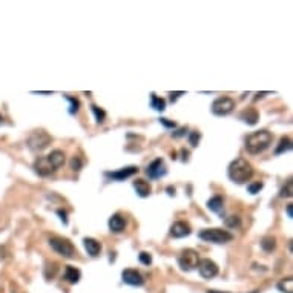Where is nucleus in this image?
Here are the masks:
<instances>
[{"mask_svg":"<svg viewBox=\"0 0 293 293\" xmlns=\"http://www.w3.org/2000/svg\"><path fill=\"white\" fill-rule=\"evenodd\" d=\"M227 175L233 183L244 184L253 177V166L246 158H237L229 164Z\"/></svg>","mask_w":293,"mask_h":293,"instance_id":"nucleus-1","label":"nucleus"},{"mask_svg":"<svg viewBox=\"0 0 293 293\" xmlns=\"http://www.w3.org/2000/svg\"><path fill=\"white\" fill-rule=\"evenodd\" d=\"M273 140V135L262 129V131H257V132H252L250 135H247L246 141H244V146H246V151L252 155H257L264 152L269 146L272 144Z\"/></svg>","mask_w":293,"mask_h":293,"instance_id":"nucleus-2","label":"nucleus"},{"mask_svg":"<svg viewBox=\"0 0 293 293\" xmlns=\"http://www.w3.org/2000/svg\"><path fill=\"white\" fill-rule=\"evenodd\" d=\"M51 141H52L51 135L46 131L35 129L29 134V137L26 138V146L29 148V151H33V152H42L43 149H46L48 146L51 144Z\"/></svg>","mask_w":293,"mask_h":293,"instance_id":"nucleus-3","label":"nucleus"},{"mask_svg":"<svg viewBox=\"0 0 293 293\" xmlns=\"http://www.w3.org/2000/svg\"><path fill=\"white\" fill-rule=\"evenodd\" d=\"M200 240L206 242H213V244H226L233 240V235L229 230L223 229H203L198 233Z\"/></svg>","mask_w":293,"mask_h":293,"instance_id":"nucleus-4","label":"nucleus"},{"mask_svg":"<svg viewBox=\"0 0 293 293\" xmlns=\"http://www.w3.org/2000/svg\"><path fill=\"white\" fill-rule=\"evenodd\" d=\"M50 246L63 258H74L77 255V250L74 247V244L62 237H51L50 238Z\"/></svg>","mask_w":293,"mask_h":293,"instance_id":"nucleus-5","label":"nucleus"},{"mask_svg":"<svg viewBox=\"0 0 293 293\" xmlns=\"http://www.w3.org/2000/svg\"><path fill=\"white\" fill-rule=\"evenodd\" d=\"M198 262H200V255H198V252L193 249L183 250L178 257V266L184 272H190L193 269H197Z\"/></svg>","mask_w":293,"mask_h":293,"instance_id":"nucleus-6","label":"nucleus"},{"mask_svg":"<svg viewBox=\"0 0 293 293\" xmlns=\"http://www.w3.org/2000/svg\"><path fill=\"white\" fill-rule=\"evenodd\" d=\"M233 109H235V100L230 97H220L212 103V114L218 117L229 115Z\"/></svg>","mask_w":293,"mask_h":293,"instance_id":"nucleus-7","label":"nucleus"},{"mask_svg":"<svg viewBox=\"0 0 293 293\" xmlns=\"http://www.w3.org/2000/svg\"><path fill=\"white\" fill-rule=\"evenodd\" d=\"M197 269H198L200 275H201L204 279H212V278L217 276V275H218V272H220L217 262L212 261V259H209V258L200 259L198 267H197Z\"/></svg>","mask_w":293,"mask_h":293,"instance_id":"nucleus-8","label":"nucleus"},{"mask_svg":"<svg viewBox=\"0 0 293 293\" xmlns=\"http://www.w3.org/2000/svg\"><path fill=\"white\" fill-rule=\"evenodd\" d=\"M166 173H168V166H166L163 158H155L148 166V169H146V175H148L151 180H160Z\"/></svg>","mask_w":293,"mask_h":293,"instance_id":"nucleus-9","label":"nucleus"},{"mask_svg":"<svg viewBox=\"0 0 293 293\" xmlns=\"http://www.w3.org/2000/svg\"><path fill=\"white\" fill-rule=\"evenodd\" d=\"M33 169L35 171L37 175H40V177H50V175L57 172V169L52 166V163L48 160V157L35 158V161L33 164Z\"/></svg>","mask_w":293,"mask_h":293,"instance_id":"nucleus-10","label":"nucleus"},{"mask_svg":"<svg viewBox=\"0 0 293 293\" xmlns=\"http://www.w3.org/2000/svg\"><path fill=\"white\" fill-rule=\"evenodd\" d=\"M138 172V168L137 166H128V168H123L120 171H114V172H104V177L109 178V180H114V181H123L126 178L132 177Z\"/></svg>","mask_w":293,"mask_h":293,"instance_id":"nucleus-11","label":"nucleus"},{"mask_svg":"<svg viewBox=\"0 0 293 293\" xmlns=\"http://www.w3.org/2000/svg\"><path fill=\"white\" fill-rule=\"evenodd\" d=\"M121 278H123V282H126V284H129V286L140 287V286L144 284L143 275H141L138 270H135V269H126V270H123Z\"/></svg>","mask_w":293,"mask_h":293,"instance_id":"nucleus-12","label":"nucleus"},{"mask_svg":"<svg viewBox=\"0 0 293 293\" xmlns=\"http://www.w3.org/2000/svg\"><path fill=\"white\" fill-rule=\"evenodd\" d=\"M190 232H192V229L189 226V223H186V221H175L172 226H171V229H169V233H171L172 238L189 237Z\"/></svg>","mask_w":293,"mask_h":293,"instance_id":"nucleus-13","label":"nucleus"},{"mask_svg":"<svg viewBox=\"0 0 293 293\" xmlns=\"http://www.w3.org/2000/svg\"><path fill=\"white\" fill-rule=\"evenodd\" d=\"M107 226H109V230L114 233H121L126 229V218L121 213H114L112 217L107 221Z\"/></svg>","mask_w":293,"mask_h":293,"instance_id":"nucleus-14","label":"nucleus"},{"mask_svg":"<svg viewBox=\"0 0 293 293\" xmlns=\"http://www.w3.org/2000/svg\"><path fill=\"white\" fill-rule=\"evenodd\" d=\"M207 209L215 212L217 215H220L221 218H224V198L217 195V197H212L207 201Z\"/></svg>","mask_w":293,"mask_h":293,"instance_id":"nucleus-15","label":"nucleus"},{"mask_svg":"<svg viewBox=\"0 0 293 293\" xmlns=\"http://www.w3.org/2000/svg\"><path fill=\"white\" fill-rule=\"evenodd\" d=\"M240 119H241L244 123H247V124L253 126V124H257V121L259 120V114H258V111L255 109V107H247L246 111H242V112L240 114Z\"/></svg>","mask_w":293,"mask_h":293,"instance_id":"nucleus-16","label":"nucleus"},{"mask_svg":"<svg viewBox=\"0 0 293 293\" xmlns=\"http://www.w3.org/2000/svg\"><path fill=\"white\" fill-rule=\"evenodd\" d=\"M83 246H85V250L87 252V255L91 257H97L102 250V244L94 238H85Z\"/></svg>","mask_w":293,"mask_h":293,"instance_id":"nucleus-17","label":"nucleus"},{"mask_svg":"<svg viewBox=\"0 0 293 293\" xmlns=\"http://www.w3.org/2000/svg\"><path fill=\"white\" fill-rule=\"evenodd\" d=\"M48 157V160H50L51 163H52V166L54 168L58 171L62 168V166L65 164V161H66V155H65V152L63 151H60V149H55V151H52L50 155H46Z\"/></svg>","mask_w":293,"mask_h":293,"instance_id":"nucleus-18","label":"nucleus"},{"mask_svg":"<svg viewBox=\"0 0 293 293\" xmlns=\"http://www.w3.org/2000/svg\"><path fill=\"white\" fill-rule=\"evenodd\" d=\"M134 189L137 190V193H138V197H141V198H146V197H149L151 195V184L148 183V181H144V180H135L134 181Z\"/></svg>","mask_w":293,"mask_h":293,"instance_id":"nucleus-19","label":"nucleus"},{"mask_svg":"<svg viewBox=\"0 0 293 293\" xmlns=\"http://www.w3.org/2000/svg\"><path fill=\"white\" fill-rule=\"evenodd\" d=\"M80 276H82V273H80L79 269L74 267V266H66V269H65V279L69 282V284H77V282L80 281Z\"/></svg>","mask_w":293,"mask_h":293,"instance_id":"nucleus-20","label":"nucleus"},{"mask_svg":"<svg viewBox=\"0 0 293 293\" xmlns=\"http://www.w3.org/2000/svg\"><path fill=\"white\" fill-rule=\"evenodd\" d=\"M290 149H292V140L289 138V137H284V138L279 140V144H278V148L275 149V154L279 155V154L287 152V151H290Z\"/></svg>","mask_w":293,"mask_h":293,"instance_id":"nucleus-21","label":"nucleus"},{"mask_svg":"<svg viewBox=\"0 0 293 293\" xmlns=\"http://www.w3.org/2000/svg\"><path fill=\"white\" fill-rule=\"evenodd\" d=\"M151 106L155 111H164L166 109V102L160 97H157V94H151Z\"/></svg>","mask_w":293,"mask_h":293,"instance_id":"nucleus-22","label":"nucleus"},{"mask_svg":"<svg viewBox=\"0 0 293 293\" xmlns=\"http://www.w3.org/2000/svg\"><path fill=\"white\" fill-rule=\"evenodd\" d=\"M261 247H262V250H266V252H273L276 249V240L273 237H266L264 240L261 241Z\"/></svg>","mask_w":293,"mask_h":293,"instance_id":"nucleus-23","label":"nucleus"},{"mask_svg":"<svg viewBox=\"0 0 293 293\" xmlns=\"http://www.w3.org/2000/svg\"><path fill=\"white\" fill-rule=\"evenodd\" d=\"M224 223H226V226L230 229H238L241 226V218L237 217V215H230V217L224 218Z\"/></svg>","mask_w":293,"mask_h":293,"instance_id":"nucleus-24","label":"nucleus"},{"mask_svg":"<svg viewBox=\"0 0 293 293\" xmlns=\"http://www.w3.org/2000/svg\"><path fill=\"white\" fill-rule=\"evenodd\" d=\"M91 111H92V112H94V115H95V120H97V123H103V121H104V119H106V112L102 109V107H99V106L92 104V106H91Z\"/></svg>","mask_w":293,"mask_h":293,"instance_id":"nucleus-25","label":"nucleus"},{"mask_svg":"<svg viewBox=\"0 0 293 293\" xmlns=\"http://www.w3.org/2000/svg\"><path fill=\"white\" fill-rule=\"evenodd\" d=\"M65 97H66V100L71 103V106H69V114L74 115V114L79 112V109H80V102L77 100V99H74V97H69V95H65Z\"/></svg>","mask_w":293,"mask_h":293,"instance_id":"nucleus-26","label":"nucleus"},{"mask_svg":"<svg viewBox=\"0 0 293 293\" xmlns=\"http://www.w3.org/2000/svg\"><path fill=\"white\" fill-rule=\"evenodd\" d=\"M292 195H293V184H292V180H289V181L286 183V186L281 189L279 197H281V198H290Z\"/></svg>","mask_w":293,"mask_h":293,"instance_id":"nucleus-27","label":"nucleus"},{"mask_svg":"<svg viewBox=\"0 0 293 293\" xmlns=\"http://www.w3.org/2000/svg\"><path fill=\"white\" fill-rule=\"evenodd\" d=\"M200 140H201V134L198 131H192L189 134V143L192 148H197V146L200 144Z\"/></svg>","mask_w":293,"mask_h":293,"instance_id":"nucleus-28","label":"nucleus"},{"mask_svg":"<svg viewBox=\"0 0 293 293\" xmlns=\"http://www.w3.org/2000/svg\"><path fill=\"white\" fill-rule=\"evenodd\" d=\"M292 279L290 278H287V279H284V281H281L279 284H278V289L279 290H282V292H286V293H292Z\"/></svg>","mask_w":293,"mask_h":293,"instance_id":"nucleus-29","label":"nucleus"},{"mask_svg":"<svg viewBox=\"0 0 293 293\" xmlns=\"http://www.w3.org/2000/svg\"><path fill=\"white\" fill-rule=\"evenodd\" d=\"M264 188V184H262L261 181H255V183H250L249 186H247V190L250 192V193H259V190Z\"/></svg>","mask_w":293,"mask_h":293,"instance_id":"nucleus-30","label":"nucleus"},{"mask_svg":"<svg viewBox=\"0 0 293 293\" xmlns=\"http://www.w3.org/2000/svg\"><path fill=\"white\" fill-rule=\"evenodd\" d=\"M138 259H140L141 264H144V266L152 264V257H151V253H148V252H141L138 255Z\"/></svg>","mask_w":293,"mask_h":293,"instance_id":"nucleus-31","label":"nucleus"},{"mask_svg":"<svg viewBox=\"0 0 293 293\" xmlns=\"http://www.w3.org/2000/svg\"><path fill=\"white\" fill-rule=\"evenodd\" d=\"M82 166H83V161L80 157H72V160H71V169L72 171H80Z\"/></svg>","mask_w":293,"mask_h":293,"instance_id":"nucleus-32","label":"nucleus"},{"mask_svg":"<svg viewBox=\"0 0 293 293\" xmlns=\"http://www.w3.org/2000/svg\"><path fill=\"white\" fill-rule=\"evenodd\" d=\"M160 123H161L163 126H166V128H169V129L177 128V123H175V121H171L169 119H160Z\"/></svg>","mask_w":293,"mask_h":293,"instance_id":"nucleus-33","label":"nucleus"},{"mask_svg":"<svg viewBox=\"0 0 293 293\" xmlns=\"http://www.w3.org/2000/svg\"><path fill=\"white\" fill-rule=\"evenodd\" d=\"M57 215H58V217H60V220L63 221V224H68V213H66L65 210L58 209V210H57Z\"/></svg>","mask_w":293,"mask_h":293,"instance_id":"nucleus-34","label":"nucleus"},{"mask_svg":"<svg viewBox=\"0 0 293 293\" xmlns=\"http://www.w3.org/2000/svg\"><path fill=\"white\" fill-rule=\"evenodd\" d=\"M186 132H188V128H181V129H178L177 132H173L172 135L175 137V138H178V137H183V135H186Z\"/></svg>","mask_w":293,"mask_h":293,"instance_id":"nucleus-35","label":"nucleus"},{"mask_svg":"<svg viewBox=\"0 0 293 293\" xmlns=\"http://www.w3.org/2000/svg\"><path fill=\"white\" fill-rule=\"evenodd\" d=\"M183 94H184L183 91H180V92H171V94H169V95H171V102L173 103V102H175V100H177V99H178V97H180V95H183Z\"/></svg>","mask_w":293,"mask_h":293,"instance_id":"nucleus-36","label":"nucleus"},{"mask_svg":"<svg viewBox=\"0 0 293 293\" xmlns=\"http://www.w3.org/2000/svg\"><path fill=\"white\" fill-rule=\"evenodd\" d=\"M168 192H169V195H171V197H172V195H175V188L169 186V188H168Z\"/></svg>","mask_w":293,"mask_h":293,"instance_id":"nucleus-37","label":"nucleus"},{"mask_svg":"<svg viewBox=\"0 0 293 293\" xmlns=\"http://www.w3.org/2000/svg\"><path fill=\"white\" fill-rule=\"evenodd\" d=\"M287 213H289V218L293 217V215H292V204H289V206H287Z\"/></svg>","mask_w":293,"mask_h":293,"instance_id":"nucleus-38","label":"nucleus"},{"mask_svg":"<svg viewBox=\"0 0 293 293\" xmlns=\"http://www.w3.org/2000/svg\"><path fill=\"white\" fill-rule=\"evenodd\" d=\"M207 293H227V292H218V290H207Z\"/></svg>","mask_w":293,"mask_h":293,"instance_id":"nucleus-39","label":"nucleus"},{"mask_svg":"<svg viewBox=\"0 0 293 293\" xmlns=\"http://www.w3.org/2000/svg\"><path fill=\"white\" fill-rule=\"evenodd\" d=\"M2 123H3V115L0 114V124H2Z\"/></svg>","mask_w":293,"mask_h":293,"instance_id":"nucleus-40","label":"nucleus"}]
</instances>
